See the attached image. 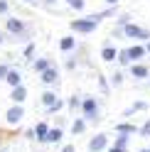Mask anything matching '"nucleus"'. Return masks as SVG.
Instances as JSON below:
<instances>
[{
	"instance_id": "obj_35",
	"label": "nucleus",
	"mask_w": 150,
	"mask_h": 152,
	"mask_svg": "<svg viewBox=\"0 0 150 152\" xmlns=\"http://www.w3.org/2000/svg\"><path fill=\"white\" fill-rule=\"evenodd\" d=\"M67 69H69V71L76 69V59H74V56H69V59H67Z\"/></svg>"
},
{
	"instance_id": "obj_33",
	"label": "nucleus",
	"mask_w": 150,
	"mask_h": 152,
	"mask_svg": "<svg viewBox=\"0 0 150 152\" xmlns=\"http://www.w3.org/2000/svg\"><path fill=\"white\" fill-rule=\"evenodd\" d=\"M111 37H113V39H121V37H126V34H123V27H113V30H111Z\"/></svg>"
},
{
	"instance_id": "obj_46",
	"label": "nucleus",
	"mask_w": 150,
	"mask_h": 152,
	"mask_svg": "<svg viewBox=\"0 0 150 152\" xmlns=\"http://www.w3.org/2000/svg\"><path fill=\"white\" fill-rule=\"evenodd\" d=\"M148 86H150V79H148Z\"/></svg>"
},
{
	"instance_id": "obj_41",
	"label": "nucleus",
	"mask_w": 150,
	"mask_h": 152,
	"mask_svg": "<svg viewBox=\"0 0 150 152\" xmlns=\"http://www.w3.org/2000/svg\"><path fill=\"white\" fill-rule=\"evenodd\" d=\"M20 3H25V5H35L37 0H20Z\"/></svg>"
},
{
	"instance_id": "obj_20",
	"label": "nucleus",
	"mask_w": 150,
	"mask_h": 152,
	"mask_svg": "<svg viewBox=\"0 0 150 152\" xmlns=\"http://www.w3.org/2000/svg\"><path fill=\"white\" fill-rule=\"evenodd\" d=\"M57 101H59V96H57V93H54L52 88H47V91L42 93V106H44V108L54 106V103H57Z\"/></svg>"
},
{
	"instance_id": "obj_44",
	"label": "nucleus",
	"mask_w": 150,
	"mask_h": 152,
	"mask_svg": "<svg viewBox=\"0 0 150 152\" xmlns=\"http://www.w3.org/2000/svg\"><path fill=\"white\" fill-rule=\"evenodd\" d=\"M3 42H5V37H3V34H0V44H3Z\"/></svg>"
},
{
	"instance_id": "obj_11",
	"label": "nucleus",
	"mask_w": 150,
	"mask_h": 152,
	"mask_svg": "<svg viewBox=\"0 0 150 152\" xmlns=\"http://www.w3.org/2000/svg\"><path fill=\"white\" fill-rule=\"evenodd\" d=\"M49 130H52V125H49V123L40 120V123L35 125V140H37V142H42V145H44V142H47V135H49Z\"/></svg>"
},
{
	"instance_id": "obj_43",
	"label": "nucleus",
	"mask_w": 150,
	"mask_h": 152,
	"mask_svg": "<svg viewBox=\"0 0 150 152\" xmlns=\"http://www.w3.org/2000/svg\"><path fill=\"white\" fill-rule=\"evenodd\" d=\"M140 152H150V147H143V150H140Z\"/></svg>"
},
{
	"instance_id": "obj_21",
	"label": "nucleus",
	"mask_w": 150,
	"mask_h": 152,
	"mask_svg": "<svg viewBox=\"0 0 150 152\" xmlns=\"http://www.w3.org/2000/svg\"><path fill=\"white\" fill-rule=\"evenodd\" d=\"M86 125H89V123L84 118H74L71 120V132H74V135H84V132H86Z\"/></svg>"
},
{
	"instance_id": "obj_40",
	"label": "nucleus",
	"mask_w": 150,
	"mask_h": 152,
	"mask_svg": "<svg viewBox=\"0 0 150 152\" xmlns=\"http://www.w3.org/2000/svg\"><path fill=\"white\" fill-rule=\"evenodd\" d=\"M104 3H106V5H118L121 0H104Z\"/></svg>"
},
{
	"instance_id": "obj_16",
	"label": "nucleus",
	"mask_w": 150,
	"mask_h": 152,
	"mask_svg": "<svg viewBox=\"0 0 150 152\" xmlns=\"http://www.w3.org/2000/svg\"><path fill=\"white\" fill-rule=\"evenodd\" d=\"M5 83L10 88H15V86H22V74L17 71V69H10V74L5 76Z\"/></svg>"
},
{
	"instance_id": "obj_38",
	"label": "nucleus",
	"mask_w": 150,
	"mask_h": 152,
	"mask_svg": "<svg viewBox=\"0 0 150 152\" xmlns=\"http://www.w3.org/2000/svg\"><path fill=\"white\" fill-rule=\"evenodd\" d=\"M108 152H128V150H123V147H113V145H111V147H108Z\"/></svg>"
},
{
	"instance_id": "obj_5",
	"label": "nucleus",
	"mask_w": 150,
	"mask_h": 152,
	"mask_svg": "<svg viewBox=\"0 0 150 152\" xmlns=\"http://www.w3.org/2000/svg\"><path fill=\"white\" fill-rule=\"evenodd\" d=\"M86 147H89V152H104V150H108V135L106 132H96L93 137H89Z\"/></svg>"
},
{
	"instance_id": "obj_45",
	"label": "nucleus",
	"mask_w": 150,
	"mask_h": 152,
	"mask_svg": "<svg viewBox=\"0 0 150 152\" xmlns=\"http://www.w3.org/2000/svg\"><path fill=\"white\" fill-rule=\"evenodd\" d=\"M0 142H3V132H0Z\"/></svg>"
},
{
	"instance_id": "obj_17",
	"label": "nucleus",
	"mask_w": 150,
	"mask_h": 152,
	"mask_svg": "<svg viewBox=\"0 0 150 152\" xmlns=\"http://www.w3.org/2000/svg\"><path fill=\"white\" fill-rule=\"evenodd\" d=\"M62 137H64L62 125H54V128L49 130V135H47V142H49V145H59V142H62Z\"/></svg>"
},
{
	"instance_id": "obj_27",
	"label": "nucleus",
	"mask_w": 150,
	"mask_h": 152,
	"mask_svg": "<svg viewBox=\"0 0 150 152\" xmlns=\"http://www.w3.org/2000/svg\"><path fill=\"white\" fill-rule=\"evenodd\" d=\"M99 88L104 91V93H108V91H111V83H108V79H106L104 74H99Z\"/></svg>"
},
{
	"instance_id": "obj_36",
	"label": "nucleus",
	"mask_w": 150,
	"mask_h": 152,
	"mask_svg": "<svg viewBox=\"0 0 150 152\" xmlns=\"http://www.w3.org/2000/svg\"><path fill=\"white\" fill-rule=\"evenodd\" d=\"M25 137H27V140H35V125H32L30 130H27V132H25Z\"/></svg>"
},
{
	"instance_id": "obj_12",
	"label": "nucleus",
	"mask_w": 150,
	"mask_h": 152,
	"mask_svg": "<svg viewBox=\"0 0 150 152\" xmlns=\"http://www.w3.org/2000/svg\"><path fill=\"white\" fill-rule=\"evenodd\" d=\"M143 110H148V101H135L133 106H128V108L123 110V118H126V120H130V118L135 115V113H143Z\"/></svg>"
},
{
	"instance_id": "obj_15",
	"label": "nucleus",
	"mask_w": 150,
	"mask_h": 152,
	"mask_svg": "<svg viewBox=\"0 0 150 152\" xmlns=\"http://www.w3.org/2000/svg\"><path fill=\"white\" fill-rule=\"evenodd\" d=\"M49 66H54V61L49 59V56H40V59H35L32 61V69L37 71V74H42V71H47Z\"/></svg>"
},
{
	"instance_id": "obj_47",
	"label": "nucleus",
	"mask_w": 150,
	"mask_h": 152,
	"mask_svg": "<svg viewBox=\"0 0 150 152\" xmlns=\"http://www.w3.org/2000/svg\"><path fill=\"white\" fill-rule=\"evenodd\" d=\"M0 152H7V150H0Z\"/></svg>"
},
{
	"instance_id": "obj_3",
	"label": "nucleus",
	"mask_w": 150,
	"mask_h": 152,
	"mask_svg": "<svg viewBox=\"0 0 150 152\" xmlns=\"http://www.w3.org/2000/svg\"><path fill=\"white\" fill-rule=\"evenodd\" d=\"M81 118L86 123H99V101L93 96H84L81 103Z\"/></svg>"
},
{
	"instance_id": "obj_9",
	"label": "nucleus",
	"mask_w": 150,
	"mask_h": 152,
	"mask_svg": "<svg viewBox=\"0 0 150 152\" xmlns=\"http://www.w3.org/2000/svg\"><path fill=\"white\" fill-rule=\"evenodd\" d=\"M40 81L44 83V86H57V81H59V69H57V66H49L47 71L40 74Z\"/></svg>"
},
{
	"instance_id": "obj_34",
	"label": "nucleus",
	"mask_w": 150,
	"mask_h": 152,
	"mask_svg": "<svg viewBox=\"0 0 150 152\" xmlns=\"http://www.w3.org/2000/svg\"><path fill=\"white\" fill-rule=\"evenodd\" d=\"M10 12V3L7 0H0V15H7Z\"/></svg>"
},
{
	"instance_id": "obj_13",
	"label": "nucleus",
	"mask_w": 150,
	"mask_h": 152,
	"mask_svg": "<svg viewBox=\"0 0 150 152\" xmlns=\"http://www.w3.org/2000/svg\"><path fill=\"white\" fill-rule=\"evenodd\" d=\"M113 130H116V132H126V135H138V132H140V128L135 125V123H128V120L116 123V125H113Z\"/></svg>"
},
{
	"instance_id": "obj_25",
	"label": "nucleus",
	"mask_w": 150,
	"mask_h": 152,
	"mask_svg": "<svg viewBox=\"0 0 150 152\" xmlns=\"http://www.w3.org/2000/svg\"><path fill=\"white\" fill-rule=\"evenodd\" d=\"M128 142H130V135H126V132H118L116 140H113V147H123V150H128Z\"/></svg>"
},
{
	"instance_id": "obj_29",
	"label": "nucleus",
	"mask_w": 150,
	"mask_h": 152,
	"mask_svg": "<svg viewBox=\"0 0 150 152\" xmlns=\"http://www.w3.org/2000/svg\"><path fill=\"white\" fill-rule=\"evenodd\" d=\"M130 22H133V17H130V15H118L116 27H126V25H130Z\"/></svg>"
},
{
	"instance_id": "obj_7",
	"label": "nucleus",
	"mask_w": 150,
	"mask_h": 152,
	"mask_svg": "<svg viewBox=\"0 0 150 152\" xmlns=\"http://www.w3.org/2000/svg\"><path fill=\"white\" fill-rule=\"evenodd\" d=\"M128 74H130V79H133V81H145V79H150V69H148V64H143V61L130 64V66H128Z\"/></svg>"
},
{
	"instance_id": "obj_6",
	"label": "nucleus",
	"mask_w": 150,
	"mask_h": 152,
	"mask_svg": "<svg viewBox=\"0 0 150 152\" xmlns=\"http://www.w3.org/2000/svg\"><path fill=\"white\" fill-rule=\"evenodd\" d=\"M22 118H25V108L20 106V103H12V106L7 108V113H5V123L7 125H20Z\"/></svg>"
},
{
	"instance_id": "obj_2",
	"label": "nucleus",
	"mask_w": 150,
	"mask_h": 152,
	"mask_svg": "<svg viewBox=\"0 0 150 152\" xmlns=\"http://www.w3.org/2000/svg\"><path fill=\"white\" fill-rule=\"evenodd\" d=\"M5 30H7V34L17 42V39H25V34H27L30 27H27V22L20 20V17H7V20H5Z\"/></svg>"
},
{
	"instance_id": "obj_4",
	"label": "nucleus",
	"mask_w": 150,
	"mask_h": 152,
	"mask_svg": "<svg viewBox=\"0 0 150 152\" xmlns=\"http://www.w3.org/2000/svg\"><path fill=\"white\" fill-rule=\"evenodd\" d=\"M123 34H126V39H133V42H150V30H145V27H140L135 22L126 25Z\"/></svg>"
},
{
	"instance_id": "obj_14",
	"label": "nucleus",
	"mask_w": 150,
	"mask_h": 152,
	"mask_svg": "<svg viewBox=\"0 0 150 152\" xmlns=\"http://www.w3.org/2000/svg\"><path fill=\"white\" fill-rule=\"evenodd\" d=\"M116 12H118V5H106V10H101V12H93L91 17L96 22H101V20H106V17H116Z\"/></svg>"
},
{
	"instance_id": "obj_30",
	"label": "nucleus",
	"mask_w": 150,
	"mask_h": 152,
	"mask_svg": "<svg viewBox=\"0 0 150 152\" xmlns=\"http://www.w3.org/2000/svg\"><path fill=\"white\" fill-rule=\"evenodd\" d=\"M138 135H140V137H150V118L140 125V132H138Z\"/></svg>"
},
{
	"instance_id": "obj_19",
	"label": "nucleus",
	"mask_w": 150,
	"mask_h": 152,
	"mask_svg": "<svg viewBox=\"0 0 150 152\" xmlns=\"http://www.w3.org/2000/svg\"><path fill=\"white\" fill-rule=\"evenodd\" d=\"M10 98H12V103H25V98H27V88L25 86H15L12 91H10Z\"/></svg>"
},
{
	"instance_id": "obj_1",
	"label": "nucleus",
	"mask_w": 150,
	"mask_h": 152,
	"mask_svg": "<svg viewBox=\"0 0 150 152\" xmlns=\"http://www.w3.org/2000/svg\"><path fill=\"white\" fill-rule=\"evenodd\" d=\"M99 25H101V22H96V20L89 15V17H76V20H71V22H69V30L76 32V34H93Z\"/></svg>"
},
{
	"instance_id": "obj_10",
	"label": "nucleus",
	"mask_w": 150,
	"mask_h": 152,
	"mask_svg": "<svg viewBox=\"0 0 150 152\" xmlns=\"http://www.w3.org/2000/svg\"><path fill=\"white\" fill-rule=\"evenodd\" d=\"M128 52H130V59H133V64H135V61H143V59H145L148 47H145L143 42H135L133 47H128Z\"/></svg>"
},
{
	"instance_id": "obj_18",
	"label": "nucleus",
	"mask_w": 150,
	"mask_h": 152,
	"mask_svg": "<svg viewBox=\"0 0 150 152\" xmlns=\"http://www.w3.org/2000/svg\"><path fill=\"white\" fill-rule=\"evenodd\" d=\"M59 49L64 54L74 52V49H76V37H62V39H59Z\"/></svg>"
},
{
	"instance_id": "obj_39",
	"label": "nucleus",
	"mask_w": 150,
	"mask_h": 152,
	"mask_svg": "<svg viewBox=\"0 0 150 152\" xmlns=\"http://www.w3.org/2000/svg\"><path fill=\"white\" fill-rule=\"evenodd\" d=\"M54 3H57V0H42V5H47V7H52Z\"/></svg>"
},
{
	"instance_id": "obj_22",
	"label": "nucleus",
	"mask_w": 150,
	"mask_h": 152,
	"mask_svg": "<svg viewBox=\"0 0 150 152\" xmlns=\"http://www.w3.org/2000/svg\"><path fill=\"white\" fill-rule=\"evenodd\" d=\"M118 66H123V69H126V66H130V64H133V59H130V52H128V47H126V49H121L118 52V61H116Z\"/></svg>"
},
{
	"instance_id": "obj_31",
	"label": "nucleus",
	"mask_w": 150,
	"mask_h": 152,
	"mask_svg": "<svg viewBox=\"0 0 150 152\" xmlns=\"http://www.w3.org/2000/svg\"><path fill=\"white\" fill-rule=\"evenodd\" d=\"M62 108H64V101H62V98H59V101H57V103H54V106H49V108H47V113H49V115H54V113H59V110H62Z\"/></svg>"
},
{
	"instance_id": "obj_28",
	"label": "nucleus",
	"mask_w": 150,
	"mask_h": 152,
	"mask_svg": "<svg viewBox=\"0 0 150 152\" xmlns=\"http://www.w3.org/2000/svg\"><path fill=\"white\" fill-rule=\"evenodd\" d=\"M32 54H35V42H27L25 44V61H32Z\"/></svg>"
},
{
	"instance_id": "obj_32",
	"label": "nucleus",
	"mask_w": 150,
	"mask_h": 152,
	"mask_svg": "<svg viewBox=\"0 0 150 152\" xmlns=\"http://www.w3.org/2000/svg\"><path fill=\"white\" fill-rule=\"evenodd\" d=\"M10 69H12L10 64H0V81H5V76L10 74Z\"/></svg>"
},
{
	"instance_id": "obj_23",
	"label": "nucleus",
	"mask_w": 150,
	"mask_h": 152,
	"mask_svg": "<svg viewBox=\"0 0 150 152\" xmlns=\"http://www.w3.org/2000/svg\"><path fill=\"white\" fill-rule=\"evenodd\" d=\"M123 81H126V74L121 71V69L111 74V86H113V88H121V86H123Z\"/></svg>"
},
{
	"instance_id": "obj_8",
	"label": "nucleus",
	"mask_w": 150,
	"mask_h": 152,
	"mask_svg": "<svg viewBox=\"0 0 150 152\" xmlns=\"http://www.w3.org/2000/svg\"><path fill=\"white\" fill-rule=\"evenodd\" d=\"M118 52H121V49H116L111 42H106L104 47H101V61H104V64H113V61H118Z\"/></svg>"
},
{
	"instance_id": "obj_42",
	"label": "nucleus",
	"mask_w": 150,
	"mask_h": 152,
	"mask_svg": "<svg viewBox=\"0 0 150 152\" xmlns=\"http://www.w3.org/2000/svg\"><path fill=\"white\" fill-rule=\"evenodd\" d=\"M145 47H148V54H150V42H145Z\"/></svg>"
},
{
	"instance_id": "obj_37",
	"label": "nucleus",
	"mask_w": 150,
	"mask_h": 152,
	"mask_svg": "<svg viewBox=\"0 0 150 152\" xmlns=\"http://www.w3.org/2000/svg\"><path fill=\"white\" fill-rule=\"evenodd\" d=\"M62 152H76V147H74V145H64Z\"/></svg>"
},
{
	"instance_id": "obj_26",
	"label": "nucleus",
	"mask_w": 150,
	"mask_h": 152,
	"mask_svg": "<svg viewBox=\"0 0 150 152\" xmlns=\"http://www.w3.org/2000/svg\"><path fill=\"white\" fill-rule=\"evenodd\" d=\"M64 3H67L69 10H74V12H81L84 7H86V3H84V0H64Z\"/></svg>"
},
{
	"instance_id": "obj_24",
	"label": "nucleus",
	"mask_w": 150,
	"mask_h": 152,
	"mask_svg": "<svg viewBox=\"0 0 150 152\" xmlns=\"http://www.w3.org/2000/svg\"><path fill=\"white\" fill-rule=\"evenodd\" d=\"M81 103H84V98L81 96H69V101H67V106H69V110L71 113H81Z\"/></svg>"
}]
</instances>
